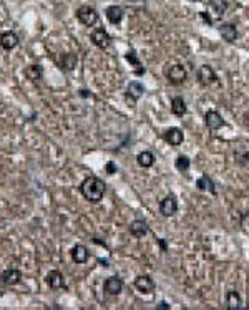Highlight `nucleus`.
Returning <instances> with one entry per match:
<instances>
[{
	"instance_id": "cd10ccee",
	"label": "nucleus",
	"mask_w": 249,
	"mask_h": 310,
	"mask_svg": "<svg viewBox=\"0 0 249 310\" xmlns=\"http://www.w3.org/2000/svg\"><path fill=\"white\" fill-rule=\"evenodd\" d=\"M190 166H191V161H190L188 156H184V155L178 156L176 161H175V168L178 169L179 172H186L188 169H190Z\"/></svg>"
},
{
	"instance_id": "6ab92c4d",
	"label": "nucleus",
	"mask_w": 249,
	"mask_h": 310,
	"mask_svg": "<svg viewBox=\"0 0 249 310\" xmlns=\"http://www.w3.org/2000/svg\"><path fill=\"white\" fill-rule=\"evenodd\" d=\"M183 139L184 135L179 128H170V130H166V133H164V141L170 143L171 146H179L183 143Z\"/></svg>"
},
{
	"instance_id": "ddd939ff",
	"label": "nucleus",
	"mask_w": 249,
	"mask_h": 310,
	"mask_svg": "<svg viewBox=\"0 0 249 310\" xmlns=\"http://www.w3.org/2000/svg\"><path fill=\"white\" fill-rule=\"evenodd\" d=\"M135 287L142 293H151L155 291V280L150 276L143 274V276H138L135 279Z\"/></svg>"
},
{
	"instance_id": "f257e3e1",
	"label": "nucleus",
	"mask_w": 249,
	"mask_h": 310,
	"mask_svg": "<svg viewBox=\"0 0 249 310\" xmlns=\"http://www.w3.org/2000/svg\"><path fill=\"white\" fill-rule=\"evenodd\" d=\"M80 192L90 203H100L107 192V183L98 176H88L80 184Z\"/></svg>"
},
{
	"instance_id": "f03ea898",
	"label": "nucleus",
	"mask_w": 249,
	"mask_h": 310,
	"mask_svg": "<svg viewBox=\"0 0 249 310\" xmlns=\"http://www.w3.org/2000/svg\"><path fill=\"white\" fill-rule=\"evenodd\" d=\"M77 18L82 25L85 27H93L96 22L100 20V14L95 7L91 5H82L77 9Z\"/></svg>"
},
{
	"instance_id": "c756f323",
	"label": "nucleus",
	"mask_w": 249,
	"mask_h": 310,
	"mask_svg": "<svg viewBox=\"0 0 249 310\" xmlns=\"http://www.w3.org/2000/svg\"><path fill=\"white\" fill-rule=\"evenodd\" d=\"M199 17H201L203 20H204V22H206L208 23V25H213V20H211V17H208V14H206V12H199Z\"/></svg>"
},
{
	"instance_id": "39448f33",
	"label": "nucleus",
	"mask_w": 249,
	"mask_h": 310,
	"mask_svg": "<svg viewBox=\"0 0 249 310\" xmlns=\"http://www.w3.org/2000/svg\"><path fill=\"white\" fill-rule=\"evenodd\" d=\"M186 70L183 65H173L166 70V78L171 85H181L186 82Z\"/></svg>"
},
{
	"instance_id": "4468645a",
	"label": "nucleus",
	"mask_w": 249,
	"mask_h": 310,
	"mask_svg": "<svg viewBox=\"0 0 249 310\" xmlns=\"http://www.w3.org/2000/svg\"><path fill=\"white\" fill-rule=\"evenodd\" d=\"M130 234L136 237V239H142L148 234V231H150V227H148V223L143 219H135L133 223L130 224Z\"/></svg>"
},
{
	"instance_id": "72a5a7b5",
	"label": "nucleus",
	"mask_w": 249,
	"mask_h": 310,
	"mask_svg": "<svg viewBox=\"0 0 249 310\" xmlns=\"http://www.w3.org/2000/svg\"><path fill=\"white\" fill-rule=\"evenodd\" d=\"M156 241H158V244H160V247H161V251L166 252L168 245H166V242H164V239H156Z\"/></svg>"
},
{
	"instance_id": "f8f14e48",
	"label": "nucleus",
	"mask_w": 249,
	"mask_h": 310,
	"mask_svg": "<svg viewBox=\"0 0 249 310\" xmlns=\"http://www.w3.org/2000/svg\"><path fill=\"white\" fill-rule=\"evenodd\" d=\"M204 123H206V126L210 128L211 131H218L219 128H223V126H224V120H223V116H221L219 113H218V111H214V110L208 111L206 115H204Z\"/></svg>"
},
{
	"instance_id": "aec40b11",
	"label": "nucleus",
	"mask_w": 249,
	"mask_h": 310,
	"mask_svg": "<svg viewBox=\"0 0 249 310\" xmlns=\"http://www.w3.org/2000/svg\"><path fill=\"white\" fill-rule=\"evenodd\" d=\"M186 111H188V108H186V103H184V100H183V96H175V98L171 100V113L175 116H184L186 115Z\"/></svg>"
},
{
	"instance_id": "423d86ee",
	"label": "nucleus",
	"mask_w": 249,
	"mask_h": 310,
	"mask_svg": "<svg viewBox=\"0 0 249 310\" xmlns=\"http://www.w3.org/2000/svg\"><path fill=\"white\" fill-rule=\"evenodd\" d=\"M234 161L241 168L249 169V143H239L234 148Z\"/></svg>"
},
{
	"instance_id": "412c9836",
	"label": "nucleus",
	"mask_w": 249,
	"mask_h": 310,
	"mask_svg": "<svg viewBox=\"0 0 249 310\" xmlns=\"http://www.w3.org/2000/svg\"><path fill=\"white\" fill-rule=\"evenodd\" d=\"M196 188L199 189V191H210L213 196H216V188H214V183H213V179L210 178L208 174H203L201 178L196 181Z\"/></svg>"
},
{
	"instance_id": "a211bd4d",
	"label": "nucleus",
	"mask_w": 249,
	"mask_h": 310,
	"mask_svg": "<svg viewBox=\"0 0 249 310\" xmlns=\"http://www.w3.org/2000/svg\"><path fill=\"white\" fill-rule=\"evenodd\" d=\"M123 15H124V12L120 5H110V7H107V10H105V17L108 18V22L113 23V25H118V23L122 22Z\"/></svg>"
},
{
	"instance_id": "7c9ffc66",
	"label": "nucleus",
	"mask_w": 249,
	"mask_h": 310,
	"mask_svg": "<svg viewBox=\"0 0 249 310\" xmlns=\"http://www.w3.org/2000/svg\"><path fill=\"white\" fill-rule=\"evenodd\" d=\"M241 224L246 227V225H249V211L246 212H243V219H241Z\"/></svg>"
},
{
	"instance_id": "e433bc0d",
	"label": "nucleus",
	"mask_w": 249,
	"mask_h": 310,
	"mask_svg": "<svg viewBox=\"0 0 249 310\" xmlns=\"http://www.w3.org/2000/svg\"><path fill=\"white\" fill-rule=\"evenodd\" d=\"M191 2H201V0H191Z\"/></svg>"
},
{
	"instance_id": "7ed1b4c3",
	"label": "nucleus",
	"mask_w": 249,
	"mask_h": 310,
	"mask_svg": "<svg viewBox=\"0 0 249 310\" xmlns=\"http://www.w3.org/2000/svg\"><path fill=\"white\" fill-rule=\"evenodd\" d=\"M196 78H198L199 85L203 86H210V85L218 82V75L214 73V70L210 65H203L196 70Z\"/></svg>"
},
{
	"instance_id": "6e6552de",
	"label": "nucleus",
	"mask_w": 249,
	"mask_h": 310,
	"mask_svg": "<svg viewBox=\"0 0 249 310\" xmlns=\"http://www.w3.org/2000/svg\"><path fill=\"white\" fill-rule=\"evenodd\" d=\"M70 256H71V260H73L75 264L82 265V264H87L88 262V257H90V252H88V247L83 244H75L73 247H71L70 251Z\"/></svg>"
},
{
	"instance_id": "9b49d317",
	"label": "nucleus",
	"mask_w": 249,
	"mask_h": 310,
	"mask_svg": "<svg viewBox=\"0 0 249 310\" xmlns=\"http://www.w3.org/2000/svg\"><path fill=\"white\" fill-rule=\"evenodd\" d=\"M103 291H105L108 295H118V293H122L123 291V280L116 276L108 277L105 284H103Z\"/></svg>"
},
{
	"instance_id": "dca6fc26",
	"label": "nucleus",
	"mask_w": 249,
	"mask_h": 310,
	"mask_svg": "<svg viewBox=\"0 0 249 310\" xmlns=\"http://www.w3.org/2000/svg\"><path fill=\"white\" fill-rule=\"evenodd\" d=\"M18 45V37L15 32H2V35H0V47L3 48V50H14L15 47Z\"/></svg>"
},
{
	"instance_id": "473e14b6",
	"label": "nucleus",
	"mask_w": 249,
	"mask_h": 310,
	"mask_svg": "<svg viewBox=\"0 0 249 310\" xmlns=\"http://www.w3.org/2000/svg\"><path fill=\"white\" fill-rule=\"evenodd\" d=\"M78 93H80L82 98H90V96H91V91H88V90H80Z\"/></svg>"
},
{
	"instance_id": "f704fd0d",
	"label": "nucleus",
	"mask_w": 249,
	"mask_h": 310,
	"mask_svg": "<svg viewBox=\"0 0 249 310\" xmlns=\"http://www.w3.org/2000/svg\"><path fill=\"white\" fill-rule=\"evenodd\" d=\"M98 264H102L103 267H110V265H108V260H105V259H98Z\"/></svg>"
},
{
	"instance_id": "2f4dec72",
	"label": "nucleus",
	"mask_w": 249,
	"mask_h": 310,
	"mask_svg": "<svg viewBox=\"0 0 249 310\" xmlns=\"http://www.w3.org/2000/svg\"><path fill=\"white\" fill-rule=\"evenodd\" d=\"M170 309V305L166 304V302H160L158 305H156V310H168Z\"/></svg>"
},
{
	"instance_id": "f3484780",
	"label": "nucleus",
	"mask_w": 249,
	"mask_h": 310,
	"mask_svg": "<svg viewBox=\"0 0 249 310\" xmlns=\"http://www.w3.org/2000/svg\"><path fill=\"white\" fill-rule=\"evenodd\" d=\"M219 34L224 42L228 43H234L236 38H238V30H236L234 23H223V25L219 27Z\"/></svg>"
},
{
	"instance_id": "4be33fe9",
	"label": "nucleus",
	"mask_w": 249,
	"mask_h": 310,
	"mask_svg": "<svg viewBox=\"0 0 249 310\" xmlns=\"http://www.w3.org/2000/svg\"><path fill=\"white\" fill-rule=\"evenodd\" d=\"M23 75H25L27 80H30V82H38L43 76V68L40 65H29L23 70Z\"/></svg>"
},
{
	"instance_id": "20e7f679",
	"label": "nucleus",
	"mask_w": 249,
	"mask_h": 310,
	"mask_svg": "<svg viewBox=\"0 0 249 310\" xmlns=\"http://www.w3.org/2000/svg\"><path fill=\"white\" fill-rule=\"evenodd\" d=\"M90 40H91V43H93L95 47L102 48V50L108 48V47H110V43H111V37H110V34H108L105 28H95V30L90 34Z\"/></svg>"
},
{
	"instance_id": "393cba45",
	"label": "nucleus",
	"mask_w": 249,
	"mask_h": 310,
	"mask_svg": "<svg viewBox=\"0 0 249 310\" xmlns=\"http://www.w3.org/2000/svg\"><path fill=\"white\" fill-rule=\"evenodd\" d=\"M208 7H210L218 17H221V15H224V12L228 10V0H208Z\"/></svg>"
},
{
	"instance_id": "1a4fd4ad",
	"label": "nucleus",
	"mask_w": 249,
	"mask_h": 310,
	"mask_svg": "<svg viewBox=\"0 0 249 310\" xmlns=\"http://www.w3.org/2000/svg\"><path fill=\"white\" fill-rule=\"evenodd\" d=\"M0 282L3 285H17L22 282V272L15 267L5 269V271L0 274Z\"/></svg>"
},
{
	"instance_id": "c85d7f7f",
	"label": "nucleus",
	"mask_w": 249,
	"mask_h": 310,
	"mask_svg": "<svg viewBox=\"0 0 249 310\" xmlns=\"http://www.w3.org/2000/svg\"><path fill=\"white\" fill-rule=\"evenodd\" d=\"M105 169H107L108 174H115V172H116V166H115L113 161H108L107 166H105Z\"/></svg>"
},
{
	"instance_id": "c9c22d12",
	"label": "nucleus",
	"mask_w": 249,
	"mask_h": 310,
	"mask_svg": "<svg viewBox=\"0 0 249 310\" xmlns=\"http://www.w3.org/2000/svg\"><path fill=\"white\" fill-rule=\"evenodd\" d=\"M93 242L95 244H100V245H105V242H103V241H100L98 237H93Z\"/></svg>"
},
{
	"instance_id": "bb28decb",
	"label": "nucleus",
	"mask_w": 249,
	"mask_h": 310,
	"mask_svg": "<svg viewBox=\"0 0 249 310\" xmlns=\"http://www.w3.org/2000/svg\"><path fill=\"white\" fill-rule=\"evenodd\" d=\"M124 58H126L128 62H130L133 67H138V68H136V71H135L136 75H138V76H140V75H144V68H142V62H140V58H138V55H136L135 50H130V52H128V53L124 55Z\"/></svg>"
},
{
	"instance_id": "a878e982",
	"label": "nucleus",
	"mask_w": 249,
	"mask_h": 310,
	"mask_svg": "<svg viewBox=\"0 0 249 310\" xmlns=\"http://www.w3.org/2000/svg\"><path fill=\"white\" fill-rule=\"evenodd\" d=\"M78 63V56L77 53H65L62 56V68L67 71H71Z\"/></svg>"
},
{
	"instance_id": "2eb2a0df",
	"label": "nucleus",
	"mask_w": 249,
	"mask_h": 310,
	"mask_svg": "<svg viewBox=\"0 0 249 310\" xmlns=\"http://www.w3.org/2000/svg\"><path fill=\"white\" fill-rule=\"evenodd\" d=\"M144 93V86L140 82H131L126 88V100L131 103H136Z\"/></svg>"
},
{
	"instance_id": "5701e85b",
	"label": "nucleus",
	"mask_w": 249,
	"mask_h": 310,
	"mask_svg": "<svg viewBox=\"0 0 249 310\" xmlns=\"http://www.w3.org/2000/svg\"><path fill=\"white\" fill-rule=\"evenodd\" d=\"M226 309H230V310H238L241 309V297H239V293L236 292V291H228L226 293Z\"/></svg>"
},
{
	"instance_id": "b1692460",
	"label": "nucleus",
	"mask_w": 249,
	"mask_h": 310,
	"mask_svg": "<svg viewBox=\"0 0 249 310\" xmlns=\"http://www.w3.org/2000/svg\"><path fill=\"white\" fill-rule=\"evenodd\" d=\"M136 163H138L140 168H151L155 163V156L151 151H143L136 156Z\"/></svg>"
},
{
	"instance_id": "0eeeda50",
	"label": "nucleus",
	"mask_w": 249,
	"mask_h": 310,
	"mask_svg": "<svg viewBox=\"0 0 249 310\" xmlns=\"http://www.w3.org/2000/svg\"><path fill=\"white\" fill-rule=\"evenodd\" d=\"M176 211H178V201H176L175 194L166 196L161 203H160V212H161V216L170 217L173 214H176Z\"/></svg>"
},
{
	"instance_id": "9d476101",
	"label": "nucleus",
	"mask_w": 249,
	"mask_h": 310,
	"mask_svg": "<svg viewBox=\"0 0 249 310\" xmlns=\"http://www.w3.org/2000/svg\"><path fill=\"white\" fill-rule=\"evenodd\" d=\"M45 282L50 289H65L67 287L65 277H63V274L60 271H57V269H53V271H50L47 274Z\"/></svg>"
}]
</instances>
